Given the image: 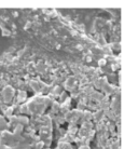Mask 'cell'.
<instances>
[{
    "label": "cell",
    "instance_id": "1",
    "mask_svg": "<svg viewBox=\"0 0 138 149\" xmlns=\"http://www.w3.org/2000/svg\"><path fill=\"white\" fill-rule=\"evenodd\" d=\"M79 149H90V147L89 146H81Z\"/></svg>",
    "mask_w": 138,
    "mask_h": 149
}]
</instances>
